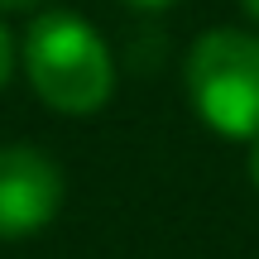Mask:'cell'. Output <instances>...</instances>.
I'll list each match as a JSON object with an SVG mask.
<instances>
[{
  "label": "cell",
  "mask_w": 259,
  "mask_h": 259,
  "mask_svg": "<svg viewBox=\"0 0 259 259\" xmlns=\"http://www.w3.org/2000/svg\"><path fill=\"white\" fill-rule=\"evenodd\" d=\"M24 77L34 96L58 115H96L115 96V58L101 29L82 15L48 10L24 34Z\"/></svg>",
  "instance_id": "obj_1"
},
{
  "label": "cell",
  "mask_w": 259,
  "mask_h": 259,
  "mask_svg": "<svg viewBox=\"0 0 259 259\" xmlns=\"http://www.w3.org/2000/svg\"><path fill=\"white\" fill-rule=\"evenodd\" d=\"M183 87L197 120L221 139H259V34L250 29H206L183 63Z\"/></svg>",
  "instance_id": "obj_2"
},
{
  "label": "cell",
  "mask_w": 259,
  "mask_h": 259,
  "mask_svg": "<svg viewBox=\"0 0 259 259\" xmlns=\"http://www.w3.org/2000/svg\"><path fill=\"white\" fill-rule=\"evenodd\" d=\"M63 168L38 144H0V240H29L63 211Z\"/></svg>",
  "instance_id": "obj_3"
},
{
  "label": "cell",
  "mask_w": 259,
  "mask_h": 259,
  "mask_svg": "<svg viewBox=\"0 0 259 259\" xmlns=\"http://www.w3.org/2000/svg\"><path fill=\"white\" fill-rule=\"evenodd\" d=\"M10 72H15V38H10V29L0 24V92H5Z\"/></svg>",
  "instance_id": "obj_4"
},
{
  "label": "cell",
  "mask_w": 259,
  "mask_h": 259,
  "mask_svg": "<svg viewBox=\"0 0 259 259\" xmlns=\"http://www.w3.org/2000/svg\"><path fill=\"white\" fill-rule=\"evenodd\" d=\"M125 5H135V10H168V5H178V0H125Z\"/></svg>",
  "instance_id": "obj_5"
},
{
  "label": "cell",
  "mask_w": 259,
  "mask_h": 259,
  "mask_svg": "<svg viewBox=\"0 0 259 259\" xmlns=\"http://www.w3.org/2000/svg\"><path fill=\"white\" fill-rule=\"evenodd\" d=\"M250 183H254V192H259V139L250 144Z\"/></svg>",
  "instance_id": "obj_6"
},
{
  "label": "cell",
  "mask_w": 259,
  "mask_h": 259,
  "mask_svg": "<svg viewBox=\"0 0 259 259\" xmlns=\"http://www.w3.org/2000/svg\"><path fill=\"white\" fill-rule=\"evenodd\" d=\"M38 0H0V10H34Z\"/></svg>",
  "instance_id": "obj_7"
},
{
  "label": "cell",
  "mask_w": 259,
  "mask_h": 259,
  "mask_svg": "<svg viewBox=\"0 0 259 259\" xmlns=\"http://www.w3.org/2000/svg\"><path fill=\"white\" fill-rule=\"evenodd\" d=\"M240 5H245V15H250L254 24H259V0H240Z\"/></svg>",
  "instance_id": "obj_8"
}]
</instances>
